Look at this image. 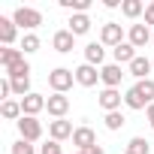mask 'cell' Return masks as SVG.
<instances>
[{
  "label": "cell",
  "instance_id": "6da1fadb",
  "mask_svg": "<svg viewBox=\"0 0 154 154\" xmlns=\"http://www.w3.org/2000/svg\"><path fill=\"white\" fill-rule=\"evenodd\" d=\"M151 103H154V79H142V82H136V85L124 94V106L133 109V112H142V109H148Z\"/></svg>",
  "mask_w": 154,
  "mask_h": 154
},
{
  "label": "cell",
  "instance_id": "7a4b0ae2",
  "mask_svg": "<svg viewBox=\"0 0 154 154\" xmlns=\"http://www.w3.org/2000/svg\"><path fill=\"white\" fill-rule=\"evenodd\" d=\"M12 21L18 24V30L33 33V30L42 24V12H39V9H33V6H18V9L12 12Z\"/></svg>",
  "mask_w": 154,
  "mask_h": 154
},
{
  "label": "cell",
  "instance_id": "3957f363",
  "mask_svg": "<svg viewBox=\"0 0 154 154\" xmlns=\"http://www.w3.org/2000/svg\"><path fill=\"white\" fill-rule=\"evenodd\" d=\"M72 82H75V69L57 66V69L48 72V88H51L54 94H66V91L72 88Z\"/></svg>",
  "mask_w": 154,
  "mask_h": 154
},
{
  "label": "cell",
  "instance_id": "277c9868",
  "mask_svg": "<svg viewBox=\"0 0 154 154\" xmlns=\"http://www.w3.org/2000/svg\"><path fill=\"white\" fill-rule=\"evenodd\" d=\"M100 42H103V45L118 48L121 42H127V39H124V27H121V24H115V21H106V24L100 27Z\"/></svg>",
  "mask_w": 154,
  "mask_h": 154
},
{
  "label": "cell",
  "instance_id": "5b68a950",
  "mask_svg": "<svg viewBox=\"0 0 154 154\" xmlns=\"http://www.w3.org/2000/svg\"><path fill=\"white\" fill-rule=\"evenodd\" d=\"M151 36H154V30L142 21V24H130V30H127V42L133 45V48H145L148 42H151Z\"/></svg>",
  "mask_w": 154,
  "mask_h": 154
},
{
  "label": "cell",
  "instance_id": "8992f818",
  "mask_svg": "<svg viewBox=\"0 0 154 154\" xmlns=\"http://www.w3.org/2000/svg\"><path fill=\"white\" fill-rule=\"evenodd\" d=\"M18 133H21V139H27V142H39V139H42V121L24 115V118L18 121Z\"/></svg>",
  "mask_w": 154,
  "mask_h": 154
},
{
  "label": "cell",
  "instance_id": "52a82bcc",
  "mask_svg": "<svg viewBox=\"0 0 154 154\" xmlns=\"http://www.w3.org/2000/svg\"><path fill=\"white\" fill-rule=\"evenodd\" d=\"M97 103H100V109H103V112H121L124 97H121V91H118V88H103V91H100V97H97Z\"/></svg>",
  "mask_w": 154,
  "mask_h": 154
},
{
  "label": "cell",
  "instance_id": "ba28073f",
  "mask_svg": "<svg viewBox=\"0 0 154 154\" xmlns=\"http://www.w3.org/2000/svg\"><path fill=\"white\" fill-rule=\"evenodd\" d=\"M51 48H54L57 54H69V51L75 48V36L69 33V27L54 30V36H51Z\"/></svg>",
  "mask_w": 154,
  "mask_h": 154
},
{
  "label": "cell",
  "instance_id": "9c48e42d",
  "mask_svg": "<svg viewBox=\"0 0 154 154\" xmlns=\"http://www.w3.org/2000/svg\"><path fill=\"white\" fill-rule=\"evenodd\" d=\"M72 145L79 148V151H88V148H94V145H97V133H94L88 124L75 127V133H72Z\"/></svg>",
  "mask_w": 154,
  "mask_h": 154
},
{
  "label": "cell",
  "instance_id": "30bf717a",
  "mask_svg": "<svg viewBox=\"0 0 154 154\" xmlns=\"http://www.w3.org/2000/svg\"><path fill=\"white\" fill-rule=\"evenodd\" d=\"M100 82V69L91 66V63H82V66H75V85H82V88H94Z\"/></svg>",
  "mask_w": 154,
  "mask_h": 154
},
{
  "label": "cell",
  "instance_id": "8fae6325",
  "mask_svg": "<svg viewBox=\"0 0 154 154\" xmlns=\"http://www.w3.org/2000/svg\"><path fill=\"white\" fill-rule=\"evenodd\" d=\"M45 109H48V115L57 121V118H66V112H69V97L66 94H51L48 97V103H45Z\"/></svg>",
  "mask_w": 154,
  "mask_h": 154
},
{
  "label": "cell",
  "instance_id": "7c38bea8",
  "mask_svg": "<svg viewBox=\"0 0 154 154\" xmlns=\"http://www.w3.org/2000/svg\"><path fill=\"white\" fill-rule=\"evenodd\" d=\"M72 133H75V127L66 121V118H57V121H48V136L54 139V142H63V139H72Z\"/></svg>",
  "mask_w": 154,
  "mask_h": 154
},
{
  "label": "cell",
  "instance_id": "4fadbf2b",
  "mask_svg": "<svg viewBox=\"0 0 154 154\" xmlns=\"http://www.w3.org/2000/svg\"><path fill=\"white\" fill-rule=\"evenodd\" d=\"M121 79H124V69H121L118 63H106V66H100V82H103V88H118Z\"/></svg>",
  "mask_w": 154,
  "mask_h": 154
},
{
  "label": "cell",
  "instance_id": "5bb4252c",
  "mask_svg": "<svg viewBox=\"0 0 154 154\" xmlns=\"http://www.w3.org/2000/svg\"><path fill=\"white\" fill-rule=\"evenodd\" d=\"M15 36H18V24L6 15H0V42H3V48H12Z\"/></svg>",
  "mask_w": 154,
  "mask_h": 154
},
{
  "label": "cell",
  "instance_id": "9a60e30c",
  "mask_svg": "<svg viewBox=\"0 0 154 154\" xmlns=\"http://www.w3.org/2000/svg\"><path fill=\"white\" fill-rule=\"evenodd\" d=\"M45 103H48V100H45L42 94H36V91H33V94H27V97L21 100V112H24V115H30V118H36V115L45 109Z\"/></svg>",
  "mask_w": 154,
  "mask_h": 154
},
{
  "label": "cell",
  "instance_id": "2e32d148",
  "mask_svg": "<svg viewBox=\"0 0 154 154\" xmlns=\"http://www.w3.org/2000/svg\"><path fill=\"white\" fill-rule=\"evenodd\" d=\"M103 60H106V45H103V42H88V45H85V63H91V66H106Z\"/></svg>",
  "mask_w": 154,
  "mask_h": 154
},
{
  "label": "cell",
  "instance_id": "e0dca14e",
  "mask_svg": "<svg viewBox=\"0 0 154 154\" xmlns=\"http://www.w3.org/2000/svg\"><path fill=\"white\" fill-rule=\"evenodd\" d=\"M154 69V63H151V57H142V54H136V60L130 63V75L136 82H142V79H148V72Z\"/></svg>",
  "mask_w": 154,
  "mask_h": 154
},
{
  "label": "cell",
  "instance_id": "ac0fdd59",
  "mask_svg": "<svg viewBox=\"0 0 154 154\" xmlns=\"http://www.w3.org/2000/svg\"><path fill=\"white\" fill-rule=\"evenodd\" d=\"M69 33L72 36H85L88 30H91V18H88V12H79V15H69Z\"/></svg>",
  "mask_w": 154,
  "mask_h": 154
},
{
  "label": "cell",
  "instance_id": "d6986e66",
  "mask_svg": "<svg viewBox=\"0 0 154 154\" xmlns=\"http://www.w3.org/2000/svg\"><path fill=\"white\" fill-rule=\"evenodd\" d=\"M112 57H115V63H118V66H124V63L130 66V63L136 60V48H133L130 42H121L118 48H112Z\"/></svg>",
  "mask_w": 154,
  "mask_h": 154
},
{
  "label": "cell",
  "instance_id": "ffe728a7",
  "mask_svg": "<svg viewBox=\"0 0 154 154\" xmlns=\"http://www.w3.org/2000/svg\"><path fill=\"white\" fill-rule=\"evenodd\" d=\"M0 115H3L6 121H21L24 112H21V100H3V106H0Z\"/></svg>",
  "mask_w": 154,
  "mask_h": 154
},
{
  "label": "cell",
  "instance_id": "44dd1931",
  "mask_svg": "<svg viewBox=\"0 0 154 154\" xmlns=\"http://www.w3.org/2000/svg\"><path fill=\"white\" fill-rule=\"evenodd\" d=\"M21 60H24V51L21 48H0V66H3V69H12Z\"/></svg>",
  "mask_w": 154,
  "mask_h": 154
},
{
  "label": "cell",
  "instance_id": "7402d4cb",
  "mask_svg": "<svg viewBox=\"0 0 154 154\" xmlns=\"http://www.w3.org/2000/svg\"><path fill=\"white\" fill-rule=\"evenodd\" d=\"M121 15L124 18H139V15H145V3L142 0H124L121 3Z\"/></svg>",
  "mask_w": 154,
  "mask_h": 154
},
{
  "label": "cell",
  "instance_id": "603a6c76",
  "mask_svg": "<svg viewBox=\"0 0 154 154\" xmlns=\"http://www.w3.org/2000/svg\"><path fill=\"white\" fill-rule=\"evenodd\" d=\"M124 154H151V145H148V139L133 136V139L127 142V151H124Z\"/></svg>",
  "mask_w": 154,
  "mask_h": 154
},
{
  "label": "cell",
  "instance_id": "cb8c5ba5",
  "mask_svg": "<svg viewBox=\"0 0 154 154\" xmlns=\"http://www.w3.org/2000/svg\"><path fill=\"white\" fill-rule=\"evenodd\" d=\"M3 75H6V79H30V63L21 60V63H15L12 69H6Z\"/></svg>",
  "mask_w": 154,
  "mask_h": 154
},
{
  "label": "cell",
  "instance_id": "d4e9b609",
  "mask_svg": "<svg viewBox=\"0 0 154 154\" xmlns=\"http://www.w3.org/2000/svg\"><path fill=\"white\" fill-rule=\"evenodd\" d=\"M106 130H121L124 124H127V118H124V112H106Z\"/></svg>",
  "mask_w": 154,
  "mask_h": 154
},
{
  "label": "cell",
  "instance_id": "484cf974",
  "mask_svg": "<svg viewBox=\"0 0 154 154\" xmlns=\"http://www.w3.org/2000/svg\"><path fill=\"white\" fill-rule=\"evenodd\" d=\"M60 6L63 9H72V15H79V12H88L91 9V0H60Z\"/></svg>",
  "mask_w": 154,
  "mask_h": 154
},
{
  "label": "cell",
  "instance_id": "4316f807",
  "mask_svg": "<svg viewBox=\"0 0 154 154\" xmlns=\"http://www.w3.org/2000/svg\"><path fill=\"white\" fill-rule=\"evenodd\" d=\"M24 54H33V51H39V36L36 33H24V39H21V45H18Z\"/></svg>",
  "mask_w": 154,
  "mask_h": 154
},
{
  "label": "cell",
  "instance_id": "83f0119b",
  "mask_svg": "<svg viewBox=\"0 0 154 154\" xmlns=\"http://www.w3.org/2000/svg\"><path fill=\"white\" fill-rule=\"evenodd\" d=\"M12 154H36V148H33V142H27V139H18V142H12V148H9Z\"/></svg>",
  "mask_w": 154,
  "mask_h": 154
},
{
  "label": "cell",
  "instance_id": "f1b7e54d",
  "mask_svg": "<svg viewBox=\"0 0 154 154\" xmlns=\"http://www.w3.org/2000/svg\"><path fill=\"white\" fill-rule=\"evenodd\" d=\"M39 154H63L60 151V142H54V139H48L42 148H39Z\"/></svg>",
  "mask_w": 154,
  "mask_h": 154
},
{
  "label": "cell",
  "instance_id": "f546056e",
  "mask_svg": "<svg viewBox=\"0 0 154 154\" xmlns=\"http://www.w3.org/2000/svg\"><path fill=\"white\" fill-rule=\"evenodd\" d=\"M0 97H3V100H12V82L6 79V75L0 79Z\"/></svg>",
  "mask_w": 154,
  "mask_h": 154
},
{
  "label": "cell",
  "instance_id": "4dcf8cb0",
  "mask_svg": "<svg viewBox=\"0 0 154 154\" xmlns=\"http://www.w3.org/2000/svg\"><path fill=\"white\" fill-rule=\"evenodd\" d=\"M145 24H148V27H154V0L145 6Z\"/></svg>",
  "mask_w": 154,
  "mask_h": 154
},
{
  "label": "cell",
  "instance_id": "1f68e13d",
  "mask_svg": "<svg viewBox=\"0 0 154 154\" xmlns=\"http://www.w3.org/2000/svg\"><path fill=\"white\" fill-rule=\"evenodd\" d=\"M145 118H148V124H151V130H154V103L145 109Z\"/></svg>",
  "mask_w": 154,
  "mask_h": 154
},
{
  "label": "cell",
  "instance_id": "d6a6232c",
  "mask_svg": "<svg viewBox=\"0 0 154 154\" xmlns=\"http://www.w3.org/2000/svg\"><path fill=\"white\" fill-rule=\"evenodd\" d=\"M121 3H124V0H106V9H118Z\"/></svg>",
  "mask_w": 154,
  "mask_h": 154
},
{
  "label": "cell",
  "instance_id": "836d02e7",
  "mask_svg": "<svg viewBox=\"0 0 154 154\" xmlns=\"http://www.w3.org/2000/svg\"><path fill=\"white\" fill-rule=\"evenodd\" d=\"M85 154H106V151H103V145H94V148H88Z\"/></svg>",
  "mask_w": 154,
  "mask_h": 154
},
{
  "label": "cell",
  "instance_id": "e575fe53",
  "mask_svg": "<svg viewBox=\"0 0 154 154\" xmlns=\"http://www.w3.org/2000/svg\"><path fill=\"white\" fill-rule=\"evenodd\" d=\"M75 154H85V151H75Z\"/></svg>",
  "mask_w": 154,
  "mask_h": 154
},
{
  "label": "cell",
  "instance_id": "d590c367",
  "mask_svg": "<svg viewBox=\"0 0 154 154\" xmlns=\"http://www.w3.org/2000/svg\"><path fill=\"white\" fill-rule=\"evenodd\" d=\"M151 63H154V57H151Z\"/></svg>",
  "mask_w": 154,
  "mask_h": 154
},
{
  "label": "cell",
  "instance_id": "8d00e7d4",
  "mask_svg": "<svg viewBox=\"0 0 154 154\" xmlns=\"http://www.w3.org/2000/svg\"><path fill=\"white\" fill-rule=\"evenodd\" d=\"M151 42H154V36H151Z\"/></svg>",
  "mask_w": 154,
  "mask_h": 154
}]
</instances>
